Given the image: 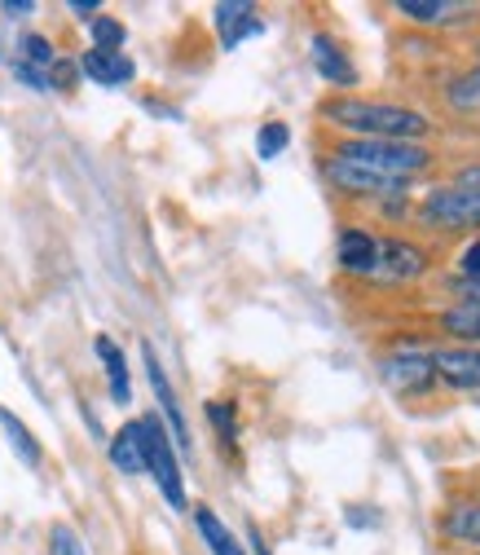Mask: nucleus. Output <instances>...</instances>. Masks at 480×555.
<instances>
[{"instance_id": "6", "label": "nucleus", "mask_w": 480, "mask_h": 555, "mask_svg": "<svg viewBox=\"0 0 480 555\" xmlns=\"http://www.w3.org/2000/svg\"><path fill=\"white\" fill-rule=\"evenodd\" d=\"M379 375L401 392V397H419L432 388L437 371H432V353H392L379 362Z\"/></svg>"}, {"instance_id": "33", "label": "nucleus", "mask_w": 480, "mask_h": 555, "mask_svg": "<svg viewBox=\"0 0 480 555\" xmlns=\"http://www.w3.org/2000/svg\"><path fill=\"white\" fill-rule=\"evenodd\" d=\"M251 551H256V555H273V551L264 546V538H260V529H251Z\"/></svg>"}, {"instance_id": "32", "label": "nucleus", "mask_w": 480, "mask_h": 555, "mask_svg": "<svg viewBox=\"0 0 480 555\" xmlns=\"http://www.w3.org/2000/svg\"><path fill=\"white\" fill-rule=\"evenodd\" d=\"M72 14H80V18L98 14V0H72Z\"/></svg>"}, {"instance_id": "23", "label": "nucleus", "mask_w": 480, "mask_h": 555, "mask_svg": "<svg viewBox=\"0 0 480 555\" xmlns=\"http://www.w3.org/2000/svg\"><path fill=\"white\" fill-rule=\"evenodd\" d=\"M124 23H115V18H93V40H98V49H106V53H119V44H124Z\"/></svg>"}, {"instance_id": "21", "label": "nucleus", "mask_w": 480, "mask_h": 555, "mask_svg": "<svg viewBox=\"0 0 480 555\" xmlns=\"http://www.w3.org/2000/svg\"><path fill=\"white\" fill-rule=\"evenodd\" d=\"M287 142H291V128H287L283 119H269V124L256 132V155H260V159H278V155L287 151Z\"/></svg>"}, {"instance_id": "1", "label": "nucleus", "mask_w": 480, "mask_h": 555, "mask_svg": "<svg viewBox=\"0 0 480 555\" xmlns=\"http://www.w3.org/2000/svg\"><path fill=\"white\" fill-rule=\"evenodd\" d=\"M322 115L335 128H349L358 142H419L428 132V119L410 106L388 102H362V98H335L322 106Z\"/></svg>"}, {"instance_id": "4", "label": "nucleus", "mask_w": 480, "mask_h": 555, "mask_svg": "<svg viewBox=\"0 0 480 555\" xmlns=\"http://www.w3.org/2000/svg\"><path fill=\"white\" fill-rule=\"evenodd\" d=\"M419 221L432 230H476L480 225V194L476 190H432L419 203Z\"/></svg>"}, {"instance_id": "18", "label": "nucleus", "mask_w": 480, "mask_h": 555, "mask_svg": "<svg viewBox=\"0 0 480 555\" xmlns=\"http://www.w3.org/2000/svg\"><path fill=\"white\" fill-rule=\"evenodd\" d=\"M0 428H5V437H10L14 454H18L27 467H40V463H44V450H40V441L31 437V428L18 420L14 410H5V405H0Z\"/></svg>"}, {"instance_id": "22", "label": "nucleus", "mask_w": 480, "mask_h": 555, "mask_svg": "<svg viewBox=\"0 0 480 555\" xmlns=\"http://www.w3.org/2000/svg\"><path fill=\"white\" fill-rule=\"evenodd\" d=\"M450 102H454V106H463V111L480 106V72H467V76H458V80L450 85Z\"/></svg>"}, {"instance_id": "16", "label": "nucleus", "mask_w": 480, "mask_h": 555, "mask_svg": "<svg viewBox=\"0 0 480 555\" xmlns=\"http://www.w3.org/2000/svg\"><path fill=\"white\" fill-rule=\"evenodd\" d=\"M106 454H111V463H115L124 476L146 472V463H142V437H137V420H132V424H124V428L111 437Z\"/></svg>"}, {"instance_id": "7", "label": "nucleus", "mask_w": 480, "mask_h": 555, "mask_svg": "<svg viewBox=\"0 0 480 555\" xmlns=\"http://www.w3.org/2000/svg\"><path fill=\"white\" fill-rule=\"evenodd\" d=\"M326 177H330L335 190H345V194H401V190H405V181L379 177V172L358 168V164H349V159H326Z\"/></svg>"}, {"instance_id": "13", "label": "nucleus", "mask_w": 480, "mask_h": 555, "mask_svg": "<svg viewBox=\"0 0 480 555\" xmlns=\"http://www.w3.org/2000/svg\"><path fill=\"white\" fill-rule=\"evenodd\" d=\"M428 269V256L415 247V243H401V238H384L379 243V273H388V278H419Z\"/></svg>"}, {"instance_id": "9", "label": "nucleus", "mask_w": 480, "mask_h": 555, "mask_svg": "<svg viewBox=\"0 0 480 555\" xmlns=\"http://www.w3.org/2000/svg\"><path fill=\"white\" fill-rule=\"evenodd\" d=\"M339 269L358 278L379 273V238L366 230H345L339 234Z\"/></svg>"}, {"instance_id": "25", "label": "nucleus", "mask_w": 480, "mask_h": 555, "mask_svg": "<svg viewBox=\"0 0 480 555\" xmlns=\"http://www.w3.org/2000/svg\"><path fill=\"white\" fill-rule=\"evenodd\" d=\"M23 53H27V66H40V72H49V66L57 62V53L44 36H23Z\"/></svg>"}, {"instance_id": "19", "label": "nucleus", "mask_w": 480, "mask_h": 555, "mask_svg": "<svg viewBox=\"0 0 480 555\" xmlns=\"http://www.w3.org/2000/svg\"><path fill=\"white\" fill-rule=\"evenodd\" d=\"M441 326L450 331V335H458V339H467L471 349L480 344V296H467V300H458L445 318H441Z\"/></svg>"}, {"instance_id": "15", "label": "nucleus", "mask_w": 480, "mask_h": 555, "mask_svg": "<svg viewBox=\"0 0 480 555\" xmlns=\"http://www.w3.org/2000/svg\"><path fill=\"white\" fill-rule=\"evenodd\" d=\"M93 349H98V358H102V366H106V384H111V397L124 405V401H132V384H128V362H124V349L111 339V335H98L93 339Z\"/></svg>"}, {"instance_id": "17", "label": "nucleus", "mask_w": 480, "mask_h": 555, "mask_svg": "<svg viewBox=\"0 0 480 555\" xmlns=\"http://www.w3.org/2000/svg\"><path fill=\"white\" fill-rule=\"evenodd\" d=\"M194 525H198V533H203V542H208V551L212 555H247L243 551V542L217 520V512L212 507H194Z\"/></svg>"}, {"instance_id": "8", "label": "nucleus", "mask_w": 480, "mask_h": 555, "mask_svg": "<svg viewBox=\"0 0 480 555\" xmlns=\"http://www.w3.org/2000/svg\"><path fill=\"white\" fill-rule=\"evenodd\" d=\"M432 371L450 388L480 392V349H471V344H458V349H437L432 353Z\"/></svg>"}, {"instance_id": "28", "label": "nucleus", "mask_w": 480, "mask_h": 555, "mask_svg": "<svg viewBox=\"0 0 480 555\" xmlns=\"http://www.w3.org/2000/svg\"><path fill=\"white\" fill-rule=\"evenodd\" d=\"M14 72H18V80H27L31 89H40V93L49 89V72H40V66H27V62H18Z\"/></svg>"}, {"instance_id": "2", "label": "nucleus", "mask_w": 480, "mask_h": 555, "mask_svg": "<svg viewBox=\"0 0 480 555\" xmlns=\"http://www.w3.org/2000/svg\"><path fill=\"white\" fill-rule=\"evenodd\" d=\"M137 437H142V463H146V472L155 476L159 494L168 499V507L185 512V480H181V463H177L172 437H168V428H164L159 414H146V420H137Z\"/></svg>"}, {"instance_id": "31", "label": "nucleus", "mask_w": 480, "mask_h": 555, "mask_svg": "<svg viewBox=\"0 0 480 555\" xmlns=\"http://www.w3.org/2000/svg\"><path fill=\"white\" fill-rule=\"evenodd\" d=\"M36 5L31 0H10V5H0V14H10V18H23V14H31Z\"/></svg>"}, {"instance_id": "34", "label": "nucleus", "mask_w": 480, "mask_h": 555, "mask_svg": "<svg viewBox=\"0 0 480 555\" xmlns=\"http://www.w3.org/2000/svg\"><path fill=\"white\" fill-rule=\"evenodd\" d=\"M471 296H480V278H476V283H471Z\"/></svg>"}, {"instance_id": "10", "label": "nucleus", "mask_w": 480, "mask_h": 555, "mask_svg": "<svg viewBox=\"0 0 480 555\" xmlns=\"http://www.w3.org/2000/svg\"><path fill=\"white\" fill-rule=\"evenodd\" d=\"M80 72L93 80V85H106V89H119V85H128L132 76H137V66H132V57L119 49V53H106V49H89L85 57H80Z\"/></svg>"}, {"instance_id": "27", "label": "nucleus", "mask_w": 480, "mask_h": 555, "mask_svg": "<svg viewBox=\"0 0 480 555\" xmlns=\"http://www.w3.org/2000/svg\"><path fill=\"white\" fill-rule=\"evenodd\" d=\"M76 72H80L76 62H53L49 66V89H72L76 85Z\"/></svg>"}, {"instance_id": "11", "label": "nucleus", "mask_w": 480, "mask_h": 555, "mask_svg": "<svg viewBox=\"0 0 480 555\" xmlns=\"http://www.w3.org/2000/svg\"><path fill=\"white\" fill-rule=\"evenodd\" d=\"M264 23L256 18V5H247V0H225V5H217V36L225 49H238L243 36H260Z\"/></svg>"}, {"instance_id": "24", "label": "nucleus", "mask_w": 480, "mask_h": 555, "mask_svg": "<svg viewBox=\"0 0 480 555\" xmlns=\"http://www.w3.org/2000/svg\"><path fill=\"white\" fill-rule=\"evenodd\" d=\"M49 551H53V555H85V542L76 538L72 525H53V529H49Z\"/></svg>"}, {"instance_id": "30", "label": "nucleus", "mask_w": 480, "mask_h": 555, "mask_svg": "<svg viewBox=\"0 0 480 555\" xmlns=\"http://www.w3.org/2000/svg\"><path fill=\"white\" fill-rule=\"evenodd\" d=\"M458 190H476V194H480V164L458 172Z\"/></svg>"}, {"instance_id": "14", "label": "nucleus", "mask_w": 480, "mask_h": 555, "mask_svg": "<svg viewBox=\"0 0 480 555\" xmlns=\"http://www.w3.org/2000/svg\"><path fill=\"white\" fill-rule=\"evenodd\" d=\"M397 14H405L410 23L445 27V23H463L471 14V5H463V0H401Z\"/></svg>"}, {"instance_id": "12", "label": "nucleus", "mask_w": 480, "mask_h": 555, "mask_svg": "<svg viewBox=\"0 0 480 555\" xmlns=\"http://www.w3.org/2000/svg\"><path fill=\"white\" fill-rule=\"evenodd\" d=\"M313 66H317V76L326 80V85H339V89H349V85H358V72H353V62L345 57V49H339L330 36H313Z\"/></svg>"}, {"instance_id": "29", "label": "nucleus", "mask_w": 480, "mask_h": 555, "mask_svg": "<svg viewBox=\"0 0 480 555\" xmlns=\"http://www.w3.org/2000/svg\"><path fill=\"white\" fill-rule=\"evenodd\" d=\"M463 278H467V283H476V278H480V238L463 251Z\"/></svg>"}, {"instance_id": "5", "label": "nucleus", "mask_w": 480, "mask_h": 555, "mask_svg": "<svg viewBox=\"0 0 480 555\" xmlns=\"http://www.w3.org/2000/svg\"><path fill=\"white\" fill-rule=\"evenodd\" d=\"M142 358H146V379H151V388H155V397H159V414H164L168 428H172V441H177L181 450H194L190 424H185V414H181V401H177V392H172L168 371L159 366V353L151 349V344H142Z\"/></svg>"}, {"instance_id": "3", "label": "nucleus", "mask_w": 480, "mask_h": 555, "mask_svg": "<svg viewBox=\"0 0 480 555\" xmlns=\"http://www.w3.org/2000/svg\"><path fill=\"white\" fill-rule=\"evenodd\" d=\"M335 159H349V164H358V168H371V172H379V177H397V181H410L415 172H424L428 168V151L419 146V142H345L335 151Z\"/></svg>"}, {"instance_id": "26", "label": "nucleus", "mask_w": 480, "mask_h": 555, "mask_svg": "<svg viewBox=\"0 0 480 555\" xmlns=\"http://www.w3.org/2000/svg\"><path fill=\"white\" fill-rule=\"evenodd\" d=\"M208 420L225 433V441H234V405H225V401H208Z\"/></svg>"}, {"instance_id": "20", "label": "nucleus", "mask_w": 480, "mask_h": 555, "mask_svg": "<svg viewBox=\"0 0 480 555\" xmlns=\"http://www.w3.org/2000/svg\"><path fill=\"white\" fill-rule=\"evenodd\" d=\"M441 533L454 538V542H471V546H480V503H463V507H454V512L441 520Z\"/></svg>"}]
</instances>
